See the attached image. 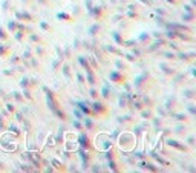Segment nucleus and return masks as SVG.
I'll return each instance as SVG.
<instances>
[{
    "instance_id": "1",
    "label": "nucleus",
    "mask_w": 196,
    "mask_h": 173,
    "mask_svg": "<svg viewBox=\"0 0 196 173\" xmlns=\"http://www.w3.org/2000/svg\"><path fill=\"white\" fill-rule=\"evenodd\" d=\"M92 110L98 112V115H103V113H106V112H107V107H106V106H104L103 103L94 101V103H92Z\"/></svg>"
},
{
    "instance_id": "2",
    "label": "nucleus",
    "mask_w": 196,
    "mask_h": 173,
    "mask_svg": "<svg viewBox=\"0 0 196 173\" xmlns=\"http://www.w3.org/2000/svg\"><path fill=\"white\" fill-rule=\"evenodd\" d=\"M109 77L113 80L115 83H124V77H123V74H120V72H116V71H112L110 74H109Z\"/></svg>"
},
{
    "instance_id": "3",
    "label": "nucleus",
    "mask_w": 196,
    "mask_h": 173,
    "mask_svg": "<svg viewBox=\"0 0 196 173\" xmlns=\"http://www.w3.org/2000/svg\"><path fill=\"white\" fill-rule=\"evenodd\" d=\"M170 147H175V149H178V150H182V152H187L189 149L186 147V145H181L178 141H173V139H168V142H167Z\"/></svg>"
},
{
    "instance_id": "4",
    "label": "nucleus",
    "mask_w": 196,
    "mask_h": 173,
    "mask_svg": "<svg viewBox=\"0 0 196 173\" xmlns=\"http://www.w3.org/2000/svg\"><path fill=\"white\" fill-rule=\"evenodd\" d=\"M80 141H81V145H83V149H90V144H89V138L86 133H81L80 135Z\"/></svg>"
},
{
    "instance_id": "5",
    "label": "nucleus",
    "mask_w": 196,
    "mask_h": 173,
    "mask_svg": "<svg viewBox=\"0 0 196 173\" xmlns=\"http://www.w3.org/2000/svg\"><path fill=\"white\" fill-rule=\"evenodd\" d=\"M8 28H9L11 32H16L17 28H19V23H16V22H9V23H8Z\"/></svg>"
},
{
    "instance_id": "6",
    "label": "nucleus",
    "mask_w": 196,
    "mask_h": 173,
    "mask_svg": "<svg viewBox=\"0 0 196 173\" xmlns=\"http://www.w3.org/2000/svg\"><path fill=\"white\" fill-rule=\"evenodd\" d=\"M78 60H80V63L83 64V68H86V71L90 69V66H89V63H87V60H86L84 57H78Z\"/></svg>"
},
{
    "instance_id": "7",
    "label": "nucleus",
    "mask_w": 196,
    "mask_h": 173,
    "mask_svg": "<svg viewBox=\"0 0 196 173\" xmlns=\"http://www.w3.org/2000/svg\"><path fill=\"white\" fill-rule=\"evenodd\" d=\"M58 19H66V22H72V17H71L69 14H64V12H63V14L60 12V14H58Z\"/></svg>"
},
{
    "instance_id": "8",
    "label": "nucleus",
    "mask_w": 196,
    "mask_h": 173,
    "mask_svg": "<svg viewBox=\"0 0 196 173\" xmlns=\"http://www.w3.org/2000/svg\"><path fill=\"white\" fill-rule=\"evenodd\" d=\"M8 37H9V35H8V34L5 32V29L2 28V26H0V38H2V40H6Z\"/></svg>"
},
{
    "instance_id": "9",
    "label": "nucleus",
    "mask_w": 196,
    "mask_h": 173,
    "mask_svg": "<svg viewBox=\"0 0 196 173\" xmlns=\"http://www.w3.org/2000/svg\"><path fill=\"white\" fill-rule=\"evenodd\" d=\"M84 126H86L87 129H92V127H94V123H92V121H90V119H89V118H86V119H84Z\"/></svg>"
},
{
    "instance_id": "10",
    "label": "nucleus",
    "mask_w": 196,
    "mask_h": 173,
    "mask_svg": "<svg viewBox=\"0 0 196 173\" xmlns=\"http://www.w3.org/2000/svg\"><path fill=\"white\" fill-rule=\"evenodd\" d=\"M6 109H8V112H9V115H11L12 112H14V110H16V107H14V104H11V103H9V104H6Z\"/></svg>"
},
{
    "instance_id": "11",
    "label": "nucleus",
    "mask_w": 196,
    "mask_h": 173,
    "mask_svg": "<svg viewBox=\"0 0 196 173\" xmlns=\"http://www.w3.org/2000/svg\"><path fill=\"white\" fill-rule=\"evenodd\" d=\"M178 118L176 119H179V121H187V115L184 113V115H182V113H179V115H176Z\"/></svg>"
},
{
    "instance_id": "12",
    "label": "nucleus",
    "mask_w": 196,
    "mask_h": 173,
    "mask_svg": "<svg viewBox=\"0 0 196 173\" xmlns=\"http://www.w3.org/2000/svg\"><path fill=\"white\" fill-rule=\"evenodd\" d=\"M6 126H5V119H3V116L0 115V130H3Z\"/></svg>"
},
{
    "instance_id": "13",
    "label": "nucleus",
    "mask_w": 196,
    "mask_h": 173,
    "mask_svg": "<svg viewBox=\"0 0 196 173\" xmlns=\"http://www.w3.org/2000/svg\"><path fill=\"white\" fill-rule=\"evenodd\" d=\"M40 25H42V28H43V29H46V31H51V26H49L48 23H45V22H42Z\"/></svg>"
},
{
    "instance_id": "14",
    "label": "nucleus",
    "mask_w": 196,
    "mask_h": 173,
    "mask_svg": "<svg viewBox=\"0 0 196 173\" xmlns=\"http://www.w3.org/2000/svg\"><path fill=\"white\" fill-rule=\"evenodd\" d=\"M6 51H8V48H3L2 45H0V55H5Z\"/></svg>"
},
{
    "instance_id": "15",
    "label": "nucleus",
    "mask_w": 196,
    "mask_h": 173,
    "mask_svg": "<svg viewBox=\"0 0 196 173\" xmlns=\"http://www.w3.org/2000/svg\"><path fill=\"white\" fill-rule=\"evenodd\" d=\"M31 40H32V42H40V37H38V35H31Z\"/></svg>"
},
{
    "instance_id": "16",
    "label": "nucleus",
    "mask_w": 196,
    "mask_h": 173,
    "mask_svg": "<svg viewBox=\"0 0 196 173\" xmlns=\"http://www.w3.org/2000/svg\"><path fill=\"white\" fill-rule=\"evenodd\" d=\"M142 116H144V118H150V116H152V113H150V112H147V110H144V112H142Z\"/></svg>"
},
{
    "instance_id": "17",
    "label": "nucleus",
    "mask_w": 196,
    "mask_h": 173,
    "mask_svg": "<svg viewBox=\"0 0 196 173\" xmlns=\"http://www.w3.org/2000/svg\"><path fill=\"white\" fill-rule=\"evenodd\" d=\"M90 94H92V97H94V98H97V97H98V94H97V90H95V89L90 90Z\"/></svg>"
},
{
    "instance_id": "18",
    "label": "nucleus",
    "mask_w": 196,
    "mask_h": 173,
    "mask_svg": "<svg viewBox=\"0 0 196 173\" xmlns=\"http://www.w3.org/2000/svg\"><path fill=\"white\" fill-rule=\"evenodd\" d=\"M74 124H75V127H77L78 130H81V126H80V123H77V121H74Z\"/></svg>"
}]
</instances>
